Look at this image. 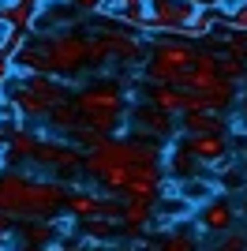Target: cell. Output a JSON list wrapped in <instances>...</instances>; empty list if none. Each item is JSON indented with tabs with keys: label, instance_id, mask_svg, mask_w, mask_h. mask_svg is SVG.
<instances>
[{
	"label": "cell",
	"instance_id": "obj_22",
	"mask_svg": "<svg viewBox=\"0 0 247 251\" xmlns=\"http://www.w3.org/2000/svg\"><path fill=\"white\" fill-rule=\"evenodd\" d=\"M195 11H214V8H221V0H187Z\"/></svg>",
	"mask_w": 247,
	"mask_h": 251
},
{
	"label": "cell",
	"instance_id": "obj_24",
	"mask_svg": "<svg viewBox=\"0 0 247 251\" xmlns=\"http://www.w3.org/2000/svg\"><path fill=\"white\" fill-rule=\"evenodd\" d=\"M8 248H15V240H11V232H0V251H8Z\"/></svg>",
	"mask_w": 247,
	"mask_h": 251
},
{
	"label": "cell",
	"instance_id": "obj_18",
	"mask_svg": "<svg viewBox=\"0 0 247 251\" xmlns=\"http://www.w3.org/2000/svg\"><path fill=\"white\" fill-rule=\"evenodd\" d=\"M157 251H198V232L191 229H169Z\"/></svg>",
	"mask_w": 247,
	"mask_h": 251
},
{
	"label": "cell",
	"instance_id": "obj_14",
	"mask_svg": "<svg viewBox=\"0 0 247 251\" xmlns=\"http://www.w3.org/2000/svg\"><path fill=\"white\" fill-rule=\"evenodd\" d=\"M82 124V116H79V109H75V101H64V105H56L49 116H45V127L49 131H75V127Z\"/></svg>",
	"mask_w": 247,
	"mask_h": 251
},
{
	"label": "cell",
	"instance_id": "obj_13",
	"mask_svg": "<svg viewBox=\"0 0 247 251\" xmlns=\"http://www.w3.org/2000/svg\"><path fill=\"white\" fill-rule=\"evenodd\" d=\"M34 15H38V11L23 8V4H15V0H4V4H0V30H23V34H30L34 30Z\"/></svg>",
	"mask_w": 247,
	"mask_h": 251
},
{
	"label": "cell",
	"instance_id": "obj_16",
	"mask_svg": "<svg viewBox=\"0 0 247 251\" xmlns=\"http://www.w3.org/2000/svg\"><path fill=\"white\" fill-rule=\"evenodd\" d=\"M82 236H86L90 248H105V244L116 236V225L105 221V218H82Z\"/></svg>",
	"mask_w": 247,
	"mask_h": 251
},
{
	"label": "cell",
	"instance_id": "obj_7",
	"mask_svg": "<svg viewBox=\"0 0 247 251\" xmlns=\"http://www.w3.org/2000/svg\"><path fill=\"white\" fill-rule=\"evenodd\" d=\"M105 42H109V56L113 64H124V68H143L146 52H150V42H146L139 30H127V26H116V23H101Z\"/></svg>",
	"mask_w": 247,
	"mask_h": 251
},
{
	"label": "cell",
	"instance_id": "obj_17",
	"mask_svg": "<svg viewBox=\"0 0 247 251\" xmlns=\"http://www.w3.org/2000/svg\"><path fill=\"white\" fill-rule=\"evenodd\" d=\"M34 147H38V135L19 127V131H8V157H19V161H30Z\"/></svg>",
	"mask_w": 247,
	"mask_h": 251
},
{
	"label": "cell",
	"instance_id": "obj_26",
	"mask_svg": "<svg viewBox=\"0 0 247 251\" xmlns=\"http://www.w3.org/2000/svg\"><path fill=\"white\" fill-rule=\"evenodd\" d=\"M11 251H49V248H26V244H15Z\"/></svg>",
	"mask_w": 247,
	"mask_h": 251
},
{
	"label": "cell",
	"instance_id": "obj_6",
	"mask_svg": "<svg viewBox=\"0 0 247 251\" xmlns=\"http://www.w3.org/2000/svg\"><path fill=\"white\" fill-rule=\"evenodd\" d=\"M45 49H49L52 75H56V79L75 75L79 68H86V45H82L79 26H75V30H52V34H45Z\"/></svg>",
	"mask_w": 247,
	"mask_h": 251
},
{
	"label": "cell",
	"instance_id": "obj_32",
	"mask_svg": "<svg viewBox=\"0 0 247 251\" xmlns=\"http://www.w3.org/2000/svg\"><path fill=\"white\" fill-rule=\"evenodd\" d=\"M0 4H4V0H0Z\"/></svg>",
	"mask_w": 247,
	"mask_h": 251
},
{
	"label": "cell",
	"instance_id": "obj_2",
	"mask_svg": "<svg viewBox=\"0 0 247 251\" xmlns=\"http://www.w3.org/2000/svg\"><path fill=\"white\" fill-rule=\"evenodd\" d=\"M75 109L82 116V127H90L98 135L109 139H124L127 127H124V116H127V94L124 86L113 79H98V83H82L72 94Z\"/></svg>",
	"mask_w": 247,
	"mask_h": 251
},
{
	"label": "cell",
	"instance_id": "obj_9",
	"mask_svg": "<svg viewBox=\"0 0 247 251\" xmlns=\"http://www.w3.org/2000/svg\"><path fill=\"white\" fill-rule=\"evenodd\" d=\"M198 225V232L202 236H221V232L236 229V210L228 206L225 199H210L206 206L195 210V218H191Z\"/></svg>",
	"mask_w": 247,
	"mask_h": 251
},
{
	"label": "cell",
	"instance_id": "obj_25",
	"mask_svg": "<svg viewBox=\"0 0 247 251\" xmlns=\"http://www.w3.org/2000/svg\"><path fill=\"white\" fill-rule=\"evenodd\" d=\"M240 4H247V0H221V8H240Z\"/></svg>",
	"mask_w": 247,
	"mask_h": 251
},
{
	"label": "cell",
	"instance_id": "obj_29",
	"mask_svg": "<svg viewBox=\"0 0 247 251\" xmlns=\"http://www.w3.org/2000/svg\"><path fill=\"white\" fill-rule=\"evenodd\" d=\"M75 251H90V244H79V248H75Z\"/></svg>",
	"mask_w": 247,
	"mask_h": 251
},
{
	"label": "cell",
	"instance_id": "obj_12",
	"mask_svg": "<svg viewBox=\"0 0 247 251\" xmlns=\"http://www.w3.org/2000/svg\"><path fill=\"white\" fill-rule=\"evenodd\" d=\"M56 240V221L38 218V221H19V244L26 248H49Z\"/></svg>",
	"mask_w": 247,
	"mask_h": 251
},
{
	"label": "cell",
	"instance_id": "obj_1",
	"mask_svg": "<svg viewBox=\"0 0 247 251\" xmlns=\"http://www.w3.org/2000/svg\"><path fill=\"white\" fill-rule=\"evenodd\" d=\"M68 199V188L52 176H30V173H0V214H8L15 225L19 221L52 218Z\"/></svg>",
	"mask_w": 247,
	"mask_h": 251
},
{
	"label": "cell",
	"instance_id": "obj_20",
	"mask_svg": "<svg viewBox=\"0 0 247 251\" xmlns=\"http://www.w3.org/2000/svg\"><path fill=\"white\" fill-rule=\"evenodd\" d=\"M217 251H247V229H228L217 236Z\"/></svg>",
	"mask_w": 247,
	"mask_h": 251
},
{
	"label": "cell",
	"instance_id": "obj_15",
	"mask_svg": "<svg viewBox=\"0 0 247 251\" xmlns=\"http://www.w3.org/2000/svg\"><path fill=\"white\" fill-rule=\"evenodd\" d=\"M64 206H68V214H72L75 221L90 218L94 206H98V191H82V188H68V199H64Z\"/></svg>",
	"mask_w": 247,
	"mask_h": 251
},
{
	"label": "cell",
	"instance_id": "obj_5",
	"mask_svg": "<svg viewBox=\"0 0 247 251\" xmlns=\"http://www.w3.org/2000/svg\"><path fill=\"white\" fill-rule=\"evenodd\" d=\"M124 127H127V135H131V139H146V143H169V139L180 135V131H176V116L154 109L150 101L127 105Z\"/></svg>",
	"mask_w": 247,
	"mask_h": 251
},
{
	"label": "cell",
	"instance_id": "obj_11",
	"mask_svg": "<svg viewBox=\"0 0 247 251\" xmlns=\"http://www.w3.org/2000/svg\"><path fill=\"white\" fill-rule=\"evenodd\" d=\"M217 191H221V184H217L214 176H187V180H180L176 195L198 210V206H206L210 199H217Z\"/></svg>",
	"mask_w": 247,
	"mask_h": 251
},
{
	"label": "cell",
	"instance_id": "obj_27",
	"mask_svg": "<svg viewBox=\"0 0 247 251\" xmlns=\"http://www.w3.org/2000/svg\"><path fill=\"white\" fill-rule=\"evenodd\" d=\"M236 101L244 105V116H247V90H244V94H236Z\"/></svg>",
	"mask_w": 247,
	"mask_h": 251
},
{
	"label": "cell",
	"instance_id": "obj_30",
	"mask_svg": "<svg viewBox=\"0 0 247 251\" xmlns=\"http://www.w3.org/2000/svg\"><path fill=\"white\" fill-rule=\"evenodd\" d=\"M143 4H146V8H150V4H157V0H143Z\"/></svg>",
	"mask_w": 247,
	"mask_h": 251
},
{
	"label": "cell",
	"instance_id": "obj_33",
	"mask_svg": "<svg viewBox=\"0 0 247 251\" xmlns=\"http://www.w3.org/2000/svg\"><path fill=\"white\" fill-rule=\"evenodd\" d=\"M0 34H4V30H0Z\"/></svg>",
	"mask_w": 247,
	"mask_h": 251
},
{
	"label": "cell",
	"instance_id": "obj_31",
	"mask_svg": "<svg viewBox=\"0 0 247 251\" xmlns=\"http://www.w3.org/2000/svg\"><path fill=\"white\" fill-rule=\"evenodd\" d=\"M0 98H4V90H0Z\"/></svg>",
	"mask_w": 247,
	"mask_h": 251
},
{
	"label": "cell",
	"instance_id": "obj_23",
	"mask_svg": "<svg viewBox=\"0 0 247 251\" xmlns=\"http://www.w3.org/2000/svg\"><path fill=\"white\" fill-rule=\"evenodd\" d=\"M11 229H15V221H11L8 214H0V232H11Z\"/></svg>",
	"mask_w": 247,
	"mask_h": 251
},
{
	"label": "cell",
	"instance_id": "obj_21",
	"mask_svg": "<svg viewBox=\"0 0 247 251\" xmlns=\"http://www.w3.org/2000/svg\"><path fill=\"white\" fill-rule=\"evenodd\" d=\"M225 56H232V60L247 64V42H244V34H232V42L225 45Z\"/></svg>",
	"mask_w": 247,
	"mask_h": 251
},
{
	"label": "cell",
	"instance_id": "obj_8",
	"mask_svg": "<svg viewBox=\"0 0 247 251\" xmlns=\"http://www.w3.org/2000/svg\"><path fill=\"white\" fill-rule=\"evenodd\" d=\"M82 23L79 8L72 0H41L38 15H34V30L30 34H52V30H75Z\"/></svg>",
	"mask_w": 247,
	"mask_h": 251
},
{
	"label": "cell",
	"instance_id": "obj_10",
	"mask_svg": "<svg viewBox=\"0 0 247 251\" xmlns=\"http://www.w3.org/2000/svg\"><path fill=\"white\" fill-rule=\"evenodd\" d=\"M180 124H184L187 139H195V135H228V131H232L225 113H210V109H202V113H180Z\"/></svg>",
	"mask_w": 247,
	"mask_h": 251
},
{
	"label": "cell",
	"instance_id": "obj_3",
	"mask_svg": "<svg viewBox=\"0 0 247 251\" xmlns=\"http://www.w3.org/2000/svg\"><path fill=\"white\" fill-rule=\"evenodd\" d=\"M4 94L19 109L23 120L45 124V116H49L56 105L72 101V83H64L56 75H26V79H11V86Z\"/></svg>",
	"mask_w": 247,
	"mask_h": 251
},
{
	"label": "cell",
	"instance_id": "obj_4",
	"mask_svg": "<svg viewBox=\"0 0 247 251\" xmlns=\"http://www.w3.org/2000/svg\"><path fill=\"white\" fill-rule=\"evenodd\" d=\"M34 169H41L45 176L60 180L64 188H79L82 176V150H75L72 143L64 139H38V147L30 154Z\"/></svg>",
	"mask_w": 247,
	"mask_h": 251
},
{
	"label": "cell",
	"instance_id": "obj_19",
	"mask_svg": "<svg viewBox=\"0 0 247 251\" xmlns=\"http://www.w3.org/2000/svg\"><path fill=\"white\" fill-rule=\"evenodd\" d=\"M217 75L228 79V83H236V86H244L247 83V64L232 60V56H221V60H217Z\"/></svg>",
	"mask_w": 247,
	"mask_h": 251
},
{
	"label": "cell",
	"instance_id": "obj_28",
	"mask_svg": "<svg viewBox=\"0 0 247 251\" xmlns=\"http://www.w3.org/2000/svg\"><path fill=\"white\" fill-rule=\"evenodd\" d=\"M240 176L247 180V154H244V161H240Z\"/></svg>",
	"mask_w": 247,
	"mask_h": 251
}]
</instances>
